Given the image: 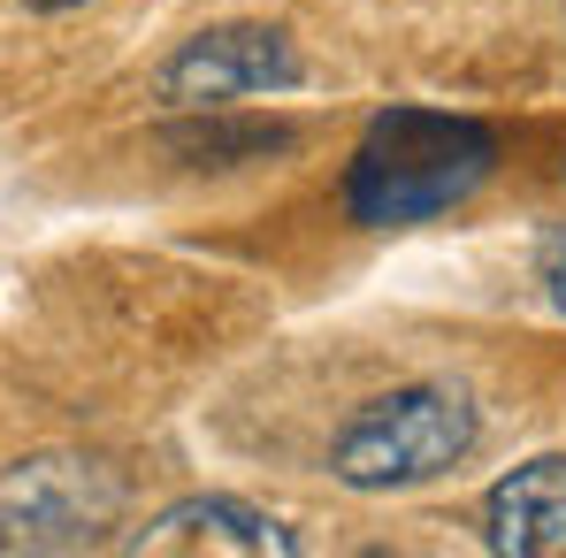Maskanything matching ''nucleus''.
Segmentation results:
<instances>
[{"label":"nucleus","mask_w":566,"mask_h":558,"mask_svg":"<svg viewBox=\"0 0 566 558\" xmlns=\"http://www.w3.org/2000/svg\"><path fill=\"white\" fill-rule=\"evenodd\" d=\"M123 474L107 460L39 452L0 474V551H93L123 528Z\"/></svg>","instance_id":"3"},{"label":"nucleus","mask_w":566,"mask_h":558,"mask_svg":"<svg viewBox=\"0 0 566 558\" xmlns=\"http://www.w3.org/2000/svg\"><path fill=\"white\" fill-rule=\"evenodd\" d=\"M544 291H552V306L566 314V238H552V245H544Z\"/></svg>","instance_id":"7"},{"label":"nucleus","mask_w":566,"mask_h":558,"mask_svg":"<svg viewBox=\"0 0 566 558\" xmlns=\"http://www.w3.org/2000/svg\"><path fill=\"white\" fill-rule=\"evenodd\" d=\"M130 551L138 558H291L298 551V536L269 520L261 505H238V497H185V505H169L161 520H146L138 536H130Z\"/></svg>","instance_id":"5"},{"label":"nucleus","mask_w":566,"mask_h":558,"mask_svg":"<svg viewBox=\"0 0 566 558\" xmlns=\"http://www.w3.org/2000/svg\"><path fill=\"white\" fill-rule=\"evenodd\" d=\"M497 169V130L474 115H437V107H390L368 123L353 177H345V207L368 230H413L452 214L460 199L490 185Z\"/></svg>","instance_id":"1"},{"label":"nucleus","mask_w":566,"mask_h":558,"mask_svg":"<svg viewBox=\"0 0 566 558\" xmlns=\"http://www.w3.org/2000/svg\"><path fill=\"white\" fill-rule=\"evenodd\" d=\"M482 536L505 558H566V452L513 466L482 497Z\"/></svg>","instance_id":"6"},{"label":"nucleus","mask_w":566,"mask_h":558,"mask_svg":"<svg viewBox=\"0 0 566 558\" xmlns=\"http://www.w3.org/2000/svg\"><path fill=\"white\" fill-rule=\"evenodd\" d=\"M23 8H46V15H54V8H77V0H23Z\"/></svg>","instance_id":"8"},{"label":"nucleus","mask_w":566,"mask_h":558,"mask_svg":"<svg viewBox=\"0 0 566 558\" xmlns=\"http://www.w3.org/2000/svg\"><path fill=\"white\" fill-rule=\"evenodd\" d=\"M298 85V46L283 39L276 23H222V31H199L185 39L154 93L169 107H222V99H245V93H283Z\"/></svg>","instance_id":"4"},{"label":"nucleus","mask_w":566,"mask_h":558,"mask_svg":"<svg viewBox=\"0 0 566 558\" xmlns=\"http://www.w3.org/2000/svg\"><path fill=\"white\" fill-rule=\"evenodd\" d=\"M474 406L468 390H444V382H413V390H390L368 398L337 444H329V474L345 489H413V482H437L444 466H460L474 452Z\"/></svg>","instance_id":"2"}]
</instances>
